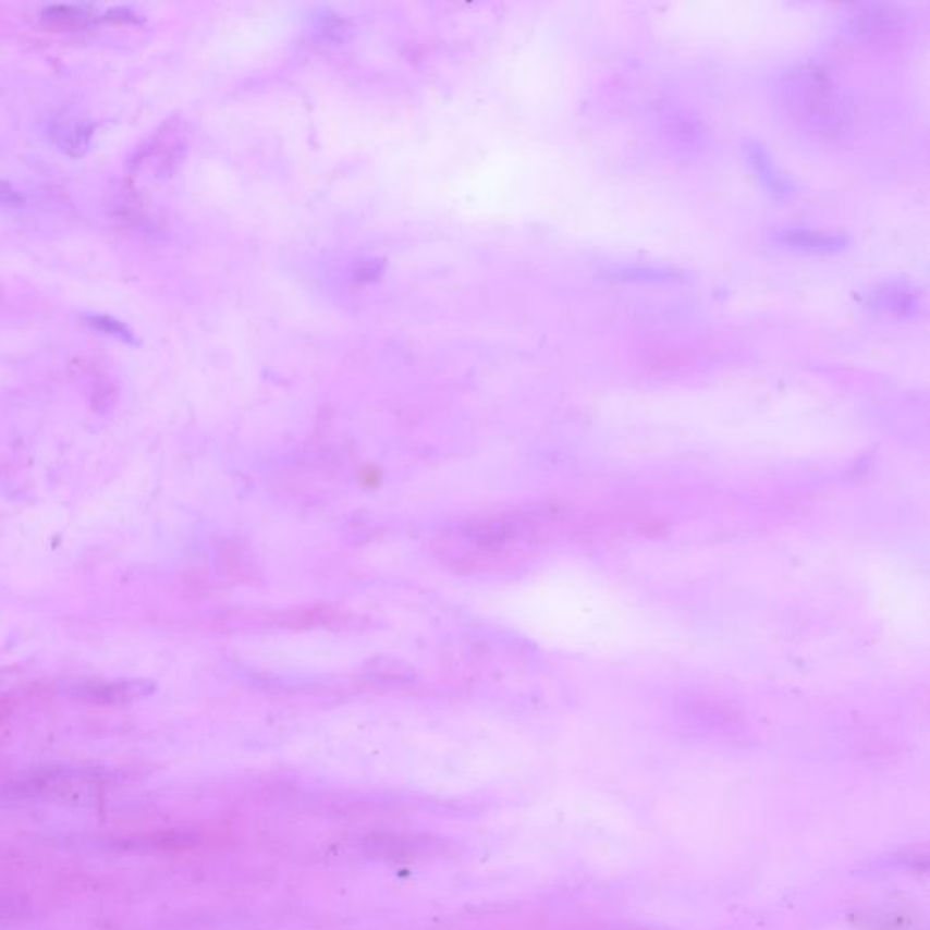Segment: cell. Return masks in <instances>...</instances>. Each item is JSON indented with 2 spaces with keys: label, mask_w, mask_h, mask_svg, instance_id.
Listing matches in <instances>:
<instances>
[{
  "label": "cell",
  "mask_w": 930,
  "mask_h": 930,
  "mask_svg": "<svg viewBox=\"0 0 930 930\" xmlns=\"http://www.w3.org/2000/svg\"><path fill=\"white\" fill-rule=\"evenodd\" d=\"M772 99L783 121L804 137L834 144L851 132V102L818 64H796L780 73Z\"/></svg>",
  "instance_id": "obj_1"
},
{
  "label": "cell",
  "mask_w": 930,
  "mask_h": 930,
  "mask_svg": "<svg viewBox=\"0 0 930 930\" xmlns=\"http://www.w3.org/2000/svg\"><path fill=\"white\" fill-rule=\"evenodd\" d=\"M537 533V524L526 516H499L462 529L453 548L462 549L460 560L494 562L529 548Z\"/></svg>",
  "instance_id": "obj_2"
},
{
  "label": "cell",
  "mask_w": 930,
  "mask_h": 930,
  "mask_svg": "<svg viewBox=\"0 0 930 930\" xmlns=\"http://www.w3.org/2000/svg\"><path fill=\"white\" fill-rule=\"evenodd\" d=\"M744 157L750 173L755 176L761 192H766L776 203H791L796 197V184L793 176L783 170L776 157L760 140H747L744 144Z\"/></svg>",
  "instance_id": "obj_3"
},
{
  "label": "cell",
  "mask_w": 930,
  "mask_h": 930,
  "mask_svg": "<svg viewBox=\"0 0 930 930\" xmlns=\"http://www.w3.org/2000/svg\"><path fill=\"white\" fill-rule=\"evenodd\" d=\"M771 242L783 252L809 257H834L851 247V238L845 233L815 228H782L772 231Z\"/></svg>",
  "instance_id": "obj_4"
},
{
  "label": "cell",
  "mask_w": 930,
  "mask_h": 930,
  "mask_svg": "<svg viewBox=\"0 0 930 930\" xmlns=\"http://www.w3.org/2000/svg\"><path fill=\"white\" fill-rule=\"evenodd\" d=\"M867 307L883 317L908 320L918 317L921 295L914 285L902 280H885L867 293Z\"/></svg>",
  "instance_id": "obj_5"
},
{
  "label": "cell",
  "mask_w": 930,
  "mask_h": 930,
  "mask_svg": "<svg viewBox=\"0 0 930 930\" xmlns=\"http://www.w3.org/2000/svg\"><path fill=\"white\" fill-rule=\"evenodd\" d=\"M902 13L883 4H865L858 7V13L851 17V32L859 39H889L902 29Z\"/></svg>",
  "instance_id": "obj_6"
},
{
  "label": "cell",
  "mask_w": 930,
  "mask_h": 930,
  "mask_svg": "<svg viewBox=\"0 0 930 930\" xmlns=\"http://www.w3.org/2000/svg\"><path fill=\"white\" fill-rule=\"evenodd\" d=\"M426 843L420 842L418 837L399 836V834H372L367 837L364 845L369 856L404 864L421 856Z\"/></svg>",
  "instance_id": "obj_7"
},
{
  "label": "cell",
  "mask_w": 930,
  "mask_h": 930,
  "mask_svg": "<svg viewBox=\"0 0 930 930\" xmlns=\"http://www.w3.org/2000/svg\"><path fill=\"white\" fill-rule=\"evenodd\" d=\"M605 277L624 284H671L684 279V274L676 269L652 264H620L608 269Z\"/></svg>",
  "instance_id": "obj_8"
},
{
  "label": "cell",
  "mask_w": 930,
  "mask_h": 930,
  "mask_svg": "<svg viewBox=\"0 0 930 930\" xmlns=\"http://www.w3.org/2000/svg\"><path fill=\"white\" fill-rule=\"evenodd\" d=\"M144 682H111V684L86 685L83 695L91 701H105V703H121V701L135 700L146 695Z\"/></svg>",
  "instance_id": "obj_9"
},
{
  "label": "cell",
  "mask_w": 930,
  "mask_h": 930,
  "mask_svg": "<svg viewBox=\"0 0 930 930\" xmlns=\"http://www.w3.org/2000/svg\"><path fill=\"white\" fill-rule=\"evenodd\" d=\"M88 322L97 331L111 334V336H117V339L126 340V342H133L132 331L127 329L126 323H122L117 318L108 317V315H89Z\"/></svg>",
  "instance_id": "obj_10"
},
{
  "label": "cell",
  "mask_w": 930,
  "mask_h": 930,
  "mask_svg": "<svg viewBox=\"0 0 930 930\" xmlns=\"http://www.w3.org/2000/svg\"><path fill=\"white\" fill-rule=\"evenodd\" d=\"M45 17L50 19L51 23L77 26V24L86 23L88 13L75 7H51L46 10Z\"/></svg>",
  "instance_id": "obj_11"
},
{
  "label": "cell",
  "mask_w": 930,
  "mask_h": 930,
  "mask_svg": "<svg viewBox=\"0 0 930 930\" xmlns=\"http://www.w3.org/2000/svg\"><path fill=\"white\" fill-rule=\"evenodd\" d=\"M0 203H24V197L17 192V189H15V187L12 186V184H8V182H0Z\"/></svg>",
  "instance_id": "obj_12"
}]
</instances>
